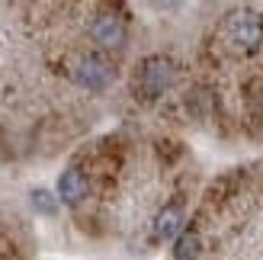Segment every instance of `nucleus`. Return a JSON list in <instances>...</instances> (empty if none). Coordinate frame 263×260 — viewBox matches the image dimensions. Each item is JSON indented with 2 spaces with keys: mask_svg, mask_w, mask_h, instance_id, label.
Listing matches in <instances>:
<instances>
[{
  "mask_svg": "<svg viewBox=\"0 0 263 260\" xmlns=\"http://www.w3.org/2000/svg\"><path fill=\"white\" fill-rule=\"evenodd\" d=\"M154 4L164 10H177V7H183V0H154Z\"/></svg>",
  "mask_w": 263,
  "mask_h": 260,
  "instance_id": "9",
  "label": "nucleus"
},
{
  "mask_svg": "<svg viewBox=\"0 0 263 260\" xmlns=\"http://www.w3.org/2000/svg\"><path fill=\"white\" fill-rule=\"evenodd\" d=\"M174 81H177L174 61L164 58V55H151V58H144V61L138 64L135 90H138L141 100H157V97H164L167 90L174 87Z\"/></svg>",
  "mask_w": 263,
  "mask_h": 260,
  "instance_id": "1",
  "label": "nucleus"
},
{
  "mask_svg": "<svg viewBox=\"0 0 263 260\" xmlns=\"http://www.w3.org/2000/svg\"><path fill=\"white\" fill-rule=\"evenodd\" d=\"M74 81L81 84L84 90H93V94H100V90H106V87L116 81V71H112L103 58H81V61L74 64Z\"/></svg>",
  "mask_w": 263,
  "mask_h": 260,
  "instance_id": "3",
  "label": "nucleus"
},
{
  "mask_svg": "<svg viewBox=\"0 0 263 260\" xmlns=\"http://www.w3.org/2000/svg\"><path fill=\"white\" fill-rule=\"evenodd\" d=\"M90 196V180L77 171V167H68L61 177H58V199L68 202V206H81Z\"/></svg>",
  "mask_w": 263,
  "mask_h": 260,
  "instance_id": "5",
  "label": "nucleus"
},
{
  "mask_svg": "<svg viewBox=\"0 0 263 260\" xmlns=\"http://www.w3.org/2000/svg\"><path fill=\"white\" fill-rule=\"evenodd\" d=\"M174 260H202V238L196 231H180L174 238Z\"/></svg>",
  "mask_w": 263,
  "mask_h": 260,
  "instance_id": "7",
  "label": "nucleus"
},
{
  "mask_svg": "<svg viewBox=\"0 0 263 260\" xmlns=\"http://www.w3.org/2000/svg\"><path fill=\"white\" fill-rule=\"evenodd\" d=\"M225 35L228 42L244 51V55H254L263 45V13L257 10H238L225 20Z\"/></svg>",
  "mask_w": 263,
  "mask_h": 260,
  "instance_id": "2",
  "label": "nucleus"
},
{
  "mask_svg": "<svg viewBox=\"0 0 263 260\" xmlns=\"http://www.w3.org/2000/svg\"><path fill=\"white\" fill-rule=\"evenodd\" d=\"M90 35H93V42L103 45V48H122L125 45V23L119 16H109V13H103V16H97L93 23H90Z\"/></svg>",
  "mask_w": 263,
  "mask_h": 260,
  "instance_id": "4",
  "label": "nucleus"
},
{
  "mask_svg": "<svg viewBox=\"0 0 263 260\" xmlns=\"http://www.w3.org/2000/svg\"><path fill=\"white\" fill-rule=\"evenodd\" d=\"M257 113H260V116H263V87H260V90H257Z\"/></svg>",
  "mask_w": 263,
  "mask_h": 260,
  "instance_id": "10",
  "label": "nucleus"
},
{
  "mask_svg": "<svg viewBox=\"0 0 263 260\" xmlns=\"http://www.w3.org/2000/svg\"><path fill=\"white\" fill-rule=\"evenodd\" d=\"M32 209L42 215H55L58 212V196H51L48 190H32Z\"/></svg>",
  "mask_w": 263,
  "mask_h": 260,
  "instance_id": "8",
  "label": "nucleus"
},
{
  "mask_svg": "<svg viewBox=\"0 0 263 260\" xmlns=\"http://www.w3.org/2000/svg\"><path fill=\"white\" fill-rule=\"evenodd\" d=\"M180 231H183V209L180 206H164L154 218V238L170 241V238H177Z\"/></svg>",
  "mask_w": 263,
  "mask_h": 260,
  "instance_id": "6",
  "label": "nucleus"
}]
</instances>
